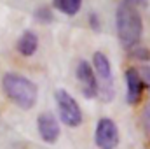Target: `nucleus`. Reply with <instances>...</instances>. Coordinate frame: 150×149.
<instances>
[{"instance_id": "1", "label": "nucleus", "mask_w": 150, "mask_h": 149, "mask_svg": "<svg viewBox=\"0 0 150 149\" xmlns=\"http://www.w3.org/2000/svg\"><path fill=\"white\" fill-rule=\"evenodd\" d=\"M115 28H117V37L126 49L138 46L143 34V21L138 9L122 0L115 11Z\"/></svg>"}, {"instance_id": "2", "label": "nucleus", "mask_w": 150, "mask_h": 149, "mask_svg": "<svg viewBox=\"0 0 150 149\" xmlns=\"http://www.w3.org/2000/svg\"><path fill=\"white\" fill-rule=\"evenodd\" d=\"M2 88L5 91V95L11 98V102H14L18 107H21L25 111L32 109L37 104V84L25 75L7 72L2 77Z\"/></svg>"}, {"instance_id": "3", "label": "nucleus", "mask_w": 150, "mask_h": 149, "mask_svg": "<svg viewBox=\"0 0 150 149\" xmlns=\"http://www.w3.org/2000/svg\"><path fill=\"white\" fill-rule=\"evenodd\" d=\"M56 98V105H58V114L63 125L75 128L82 125V111L77 104L74 97L67 91V90H56L54 93Z\"/></svg>"}, {"instance_id": "4", "label": "nucleus", "mask_w": 150, "mask_h": 149, "mask_svg": "<svg viewBox=\"0 0 150 149\" xmlns=\"http://www.w3.org/2000/svg\"><path fill=\"white\" fill-rule=\"evenodd\" d=\"M93 70L96 74L98 79V91L101 90V93H107V98L105 100H110L112 98V65H110V60L107 58L105 53L101 51H96L93 54Z\"/></svg>"}, {"instance_id": "5", "label": "nucleus", "mask_w": 150, "mask_h": 149, "mask_svg": "<svg viewBox=\"0 0 150 149\" xmlns=\"http://www.w3.org/2000/svg\"><path fill=\"white\" fill-rule=\"evenodd\" d=\"M94 140H96V146L100 149H117V146H119V128L110 117H101L98 121Z\"/></svg>"}, {"instance_id": "6", "label": "nucleus", "mask_w": 150, "mask_h": 149, "mask_svg": "<svg viewBox=\"0 0 150 149\" xmlns=\"http://www.w3.org/2000/svg\"><path fill=\"white\" fill-rule=\"evenodd\" d=\"M77 79H79L82 95L86 98L98 97V93H100L98 91V79H96V74H94L93 67L89 65V62H86V60L79 62V65H77Z\"/></svg>"}, {"instance_id": "7", "label": "nucleus", "mask_w": 150, "mask_h": 149, "mask_svg": "<svg viewBox=\"0 0 150 149\" xmlns=\"http://www.w3.org/2000/svg\"><path fill=\"white\" fill-rule=\"evenodd\" d=\"M37 128L44 142L54 144L59 139V121L52 112H42L37 117Z\"/></svg>"}, {"instance_id": "8", "label": "nucleus", "mask_w": 150, "mask_h": 149, "mask_svg": "<svg viewBox=\"0 0 150 149\" xmlns=\"http://www.w3.org/2000/svg\"><path fill=\"white\" fill-rule=\"evenodd\" d=\"M143 90L145 86H143L138 69L129 67L126 70V102L129 105H136L143 97Z\"/></svg>"}, {"instance_id": "9", "label": "nucleus", "mask_w": 150, "mask_h": 149, "mask_svg": "<svg viewBox=\"0 0 150 149\" xmlns=\"http://www.w3.org/2000/svg\"><path fill=\"white\" fill-rule=\"evenodd\" d=\"M37 47H38L37 34L32 32V30L23 32V35L18 40V51H19V54H23V56H33V53L37 51Z\"/></svg>"}, {"instance_id": "10", "label": "nucleus", "mask_w": 150, "mask_h": 149, "mask_svg": "<svg viewBox=\"0 0 150 149\" xmlns=\"http://www.w3.org/2000/svg\"><path fill=\"white\" fill-rule=\"evenodd\" d=\"M52 5L67 16H75L82 7V0H52Z\"/></svg>"}, {"instance_id": "11", "label": "nucleus", "mask_w": 150, "mask_h": 149, "mask_svg": "<svg viewBox=\"0 0 150 149\" xmlns=\"http://www.w3.org/2000/svg\"><path fill=\"white\" fill-rule=\"evenodd\" d=\"M129 56L134 58V60H140V62H149L150 60V49L142 47V46H133L129 49Z\"/></svg>"}, {"instance_id": "12", "label": "nucleus", "mask_w": 150, "mask_h": 149, "mask_svg": "<svg viewBox=\"0 0 150 149\" xmlns=\"http://www.w3.org/2000/svg\"><path fill=\"white\" fill-rule=\"evenodd\" d=\"M35 18H37L40 23H51L52 21V12L47 7H40V9H37V12H35Z\"/></svg>"}, {"instance_id": "13", "label": "nucleus", "mask_w": 150, "mask_h": 149, "mask_svg": "<svg viewBox=\"0 0 150 149\" xmlns=\"http://www.w3.org/2000/svg\"><path fill=\"white\" fill-rule=\"evenodd\" d=\"M142 126H143L145 133L150 135V104H147V107L142 112Z\"/></svg>"}, {"instance_id": "14", "label": "nucleus", "mask_w": 150, "mask_h": 149, "mask_svg": "<svg viewBox=\"0 0 150 149\" xmlns=\"http://www.w3.org/2000/svg\"><path fill=\"white\" fill-rule=\"evenodd\" d=\"M138 72H140V77L143 81V86L150 90V67L149 65H143L142 69H138Z\"/></svg>"}, {"instance_id": "15", "label": "nucleus", "mask_w": 150, "mask_h": 149, "mask_svg": "<svg viewBox=\"0 0 150 149\" xmlns=\"http://www.w3.org/2000/svg\"><path fill=\"white\" fill-rule=\"evenodd\" d=\"M89 25L93 27V30H100V21H98V16L94 12L89 14Z\"/></svg>"}, {"instance_id": "16", "label": "nucleus", "mask_w": 150, "mask_h": 149, "mask_svg": "<svg viewBox=\"0 0 150 149\" xmlns=\"http://www.w3.org/2000/svg\"><path fill=\"white\" fill-rule=\"evenodd\" d=\"M124 2H127V4H131V5H134V7H138V5H147L149 0H124Z\"/></svg>"}]
</instances>
